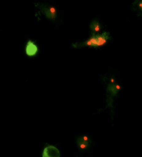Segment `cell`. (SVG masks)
<instances>
[{"label": "cell", "instance_id": "1", "mask_svg": "<svg viewBox=\"0 0 142 157\" xmlns=\"http://www.w3.org/2000/svg\"><path fill=\"white\" fill-rule=\"evenodd\" d=\"M111 38L109 33L104 31L101 33H92L91 36L86 41L80 44H74L75 47H87L98 48L103 47L109 42Z\"/></svg>", "mask_w": 142, "mask_h": 157}, {"label": "cell", "instance_id": "2", "mask_svg": "<svg viewBox=\"0 0 142 157\" xmlns=\"http://www.w3.org/2000/svg\"><path fill=\"white\" fill-rule=\"evenodd\" d=\"M60 154V151L55 146L46 144L43 150V157H59Z\"/></svg>", "mask_w": 142, "mask_h": 157}, {"label": "cell", "instance_id": "3", "mask_svg": "<svg viewBox=\"0 0 142 157\" xmlns=\"http://www.w3.org/2000/svg\"><path fill=\"white\" fill-rule=\"evenodd\" d=\"M39 8L42 12L48 18L51 19H54L56 16V10L54 7L47 6H46L40 5Z\"/></svg>", "mask_w": 142, "mask_h": 157}, {"label": "cell", "instance_id": "4", "mask_svg": "<svg viewBox=\"0 0 142 157\" xmlns=\"http://www.w3.org/2000/svg\"><path fill=\"white\" fill-rule=\"evenodd\" d=\"M38 50V47L31 40L28 42L25 48V52L27 55L33 56L36 54Z\"/></svg>", "mask_w": 142, "mask_h": 157}, {"label": "cell", "instance_id": "5", "mask_svg": "<svg viewBox=\"0 0 142 157\" xmlns=\"http://www.w3.org/2000/svg\"><path fill=\"white\" fill-rule=\"evenodd\" d=\"M90 28L92 33H98L101 31V25L98 21L95 20L91 23Z\"/></svg>", "mask_w": 142, "mask_h": 157}, {"label": "cell", "instance_id": "6", "mask_svg": "<svg viewBox=\"0 0 142 157\" xmlns=\"http://www.w3.org/2000/svg\"><path fill=\"white\" fill-rule=\"evenodd\" d=\"M76 144L78 148L81 151H84L88 150L90 147V144L85 142L81 140L79 136L77 137L76 138Z\"/></svg>", "mask_w": 142, "mask_h": 157}, {"label": "cell", "instance_id": "7", "mask_svg": "<svg viewBox=\"0 0 142 157\" xmlns=\"http://www.w3.org/2000/svg\"><path fill=\"white\" fill-rule=\"evenodd\" d=\"M136 10L138 11V13L140 14L142 17V0H137L135 2V6Z\"/></svg>", "mask_w": 142, "mask_h": 157}, {"label": "cell", "instance_id": "8", "mask_svg": "<svg viewBox=\"0 0 142 157\" xmlns=\"http://www.w3.org/2000/svg\"><path fill=\"white\" fill-rule=\"evenodd\" d=\"M79 137L82 141L85 142L86 143H88V144H91V140L90 138L88 136L83 135L80 136H79Z\"/></svg>", "mask_w": 142, "mask_h": 157}, {"label": "cell", "instance_id": "9", "mask_svg": "<svg viewBox=\"0 0 142 157\" xmlns=\"http://www.w3.org/2000/svg\"><path fill=\"white\" fill-rule=\"evenodd\" d=\"M115 87H116V89L117 91L121 89V87L119 85L117 84L116 83V84H115Z\"/></svg>", "mask_w": 142, "mask_h": 157}, {"label": "cell", "instance_id": "10", "mask_svg": "<svg viewBox=\"0 0 142 157\" xmlns=\"http://www.w3.org/2000/svg\"><path fill=\"white\" fill-rule=\"evenodd\" d=\"M110 83L112 84L116 83V81H115L114 78L113 77H111L110 78Z\"/></svg>", "mask_w": 142, "mask_h": 157}]
</instances>
